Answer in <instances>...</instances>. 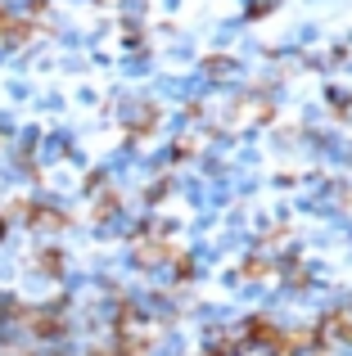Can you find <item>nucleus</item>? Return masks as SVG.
Segmentation results:
<instances>
[{
  "instance_id": "1",
  "label": "nucleus",
  "mask_w": 352,
  "mask_h": 356,
  "mask_svg": "<svg viewBox=\"0 0 352 356\" xmlns=\"http://www.w3.org/2000/svg\"><path fill=\"white\" fill-rule=\"evenodd\" d=\"M9 239V226H5V217H0V243H5Z\"/></svg>"
}]
</instances>
